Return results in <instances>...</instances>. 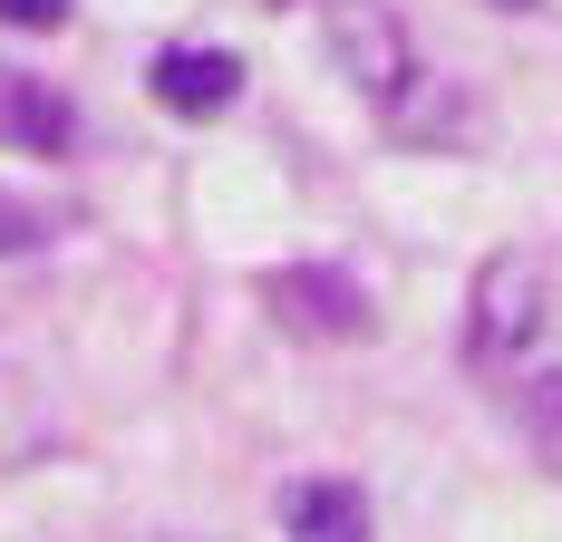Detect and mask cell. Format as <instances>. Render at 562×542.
<instances>
[{
    "mask_svg": "<svg viewBox=\"0 0 562 542\" xmlns=\"http://www.w3.org/2000/svg\"><path fill=\"white\" fill-rule=\"evenodd\" d=\"M543 320H553L543 252H495V262L475 271V291H465V359L475 369H514V359L543 349Z\"/></svg>",
    "mask_w": 562,
    "mask_h": 542,
    "instance_id": "obj_1",
    "label": "cell"
},
{
    "mask_svg": "<svg viewBox=\"0 0 562 542\" xmlns=\"http://www.w3.org/2000/svg\"><path fill=\"white\" fill-rule=\"evenodd\" d=\"M321 39H330L339 78L369 98V108H397L427 68H417V39H407V20H397L389 0H321Z\"/></svg>",
    "mask_w": 562,
    "mask_h": 542,
    "instance_id": "obj_2",
    "label": "cell"
},
{
    "mask_svg": "<svg viewBox=\"0 0 562 542\" xmlns=\"http://www.w3.org/2000/svg\"><path fill=\"white\" fill-rule=\"evenodd\" d=\"M262 310H272L291 339H359L369 329V301H359V281L330 262H291L262 281Z\"/></svg>",
    "mask_w": 562,
    "mask_h": 542,
    "instance_id": "obj_3",
    "label": "cell"
},
{
    "mask_svg": "<svg viewBox=\"0 0 562 542\" xmlns=\"http://www.w3.org/2000/svg\"><path fill=\"white\" fill-rule=\"evenodd\" d=\"M0 146L10 156H68L78 146V108L58 98L49 78L10 68V58H0Z\"/></svg>",
    "mask_w": 562,
    "mask_h": 542,
    "instance_id": "obj_4",
    "label": "cell"
},
{
    "mask_svg": "<svg viewBox=\"0 0 562 542\" xmlns=\"http://www.w3.org/2000/svg\"><path fill=\"white\" fill-rule=\"evenodd\" d=\"M243 98V58L233 49H166L156 58V108L166 116H224Z\"/></svg>",
    "mask_w": 562,
    "mask_h": 542,
    "instance_id": "obj_5",
    "label": "cell"
},
{
    "mask_svg": "<svg viewBox=\"0 0 562 542\" xmlns=\"http://www.w3.org/2000/svg\"><path fill=\"white\" fill-rule=\"evenodd\" d=\"M505 407H514V427H524V445H533V455L562 475V349H533V359H514Z\"/></svg>",
    "mask_w": 562,
    "mask_h": 542,
    "instance_id": "obj_6",
    "label": "cell"
},
{
    "mask_svg": "<svg viewBox=\"0 0 562 542\" xmlns=\"http://www.w3.org/2000/svg\"><path fill=\"white\" fill-rule=\"evenodd\" d=\"M281 523H291V542H369V504L339 475H311V485L281 494Z\"/></svg>",
    "mask_w": 562,
    "mask_h": 542,
    "instance_id": "obj_7",
    "label": "cell"
},
{
    "mask_svg": "<svg viewBox=\"0 0 562 542\" xmlns=\"http://www.w3.org/2000/svg\"><path fill=\"white\" fill-rule=\"evenodd\" d=\"M30 242H49V214L20 204V194H0V252H30Z\"/></svg>",
    "mask_w": 562,
    "mask_h": 542,
    "instance_id": "obj_8",
    "label": "cell"
},
{
    "mask_svg": "<svg viewBox=\"0 0 562 542\" xmlns=\"http://www.w3.org/2000/svg\"><path fill=\"white\" fill-rule=\"evenodd\" d=\"M0 20H10V30H58L68 0H0Z\"/></svg>",
    "mask_w": 562,
    "mask_h": 542,
    "instance_id": "obj_9",
    "label": "cell"
},
{
    "mask_svg": "<svg viewBox=\"0 0 562 542\" xmlns=\"http://www.w3.org/2000/svg\"><path fill=\"white\" fill-rule=\"evenodd\" d=\"M495 10H562V0H495Z\"/></svg>",
    "mask_w": 562,
    "mask_h": 542,
    "instance_id": "obj_10",
    "label": "cell"
}]
</instances>
